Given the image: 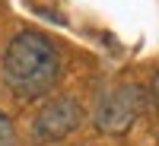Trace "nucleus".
I'll list each match as a JSON object with an SVG mask.
<instances>
[{
    "mask_svg": "<svg viewBox=\"0 0 159 146\" xmlns=\"http://www.w3.org/2000/svg\"><path fill=\"white\" fill-rule=\"evenodd\" d=\"M153 95H156V105H159V73H156V79H153Z\"/></svg>",
    "mask_w": 159,
    "mask_h": 146,
    "instance_id": "obj_5",
    "label": "nucleus"
},
{
    "mask_svg": "<svg viewBox=\"0 0 159 146\" xmlns=\"http://www.w3.org/2000/svg\"><path fill=\"white\" fill-rule=\"evenodd\" d=\"M61 51L48 35L25 29L13 35L3 54V83L16 99L32 102L48 95L61 79Z\"/></svg>",
    "mask_w": 159,
    "mask_h": 146,
    "instance_id": "obj_1",
    "label": "nucleus"
},
{
    "mask_svg": "<svg viewBox=\"0 0 159 146\" xmlns=\"http://www.w3.org/2000/svg\"><path fill=\"white\" fill-rule=\"evenodd\" d=\"M86 121V108L70 95L51 99L32 121V143L48 146V143H61L67 140L73 130H80V124Z\"/></svg>",
    "mask_w": 159,
    "mask_h": 146,
    "instance_id": "obj_3",
    "label": "nucleus"
},
{
    "mask_svg": "<svg viewBox=\"0 0 159 146\" xmlns=\"http://www.w3.org/2000/svg\"><path fill=\"white\" fill-rule=\"evenodd\" d=\"M143 102H147V95H143V89L134 86V83L108 89L99 99L96 111H92V121H96L99 134H108V137L127 134V130L134 127V121L140 117V111H143Z\"/></svg>",
    "mask_w": 159,
    "mask_h": 146,
    "instance_id": "obj_2",
    "label": "nucleus"
},
{
    "mask_svg": "<svg viewBox=\"0 0 159 146\" xmlns=\"http://www.w3.org/2000/svg\"><path fill=\"white\" fill-rule=\"evenodd\" d=\"M0 146H16V127L3 111H0Z\"/></svg>",
    "mask_w": 159,
    "mask_h": 146,
    "instance_id": "obj_4",
    "label": "nucleus"
}]
</instances>
